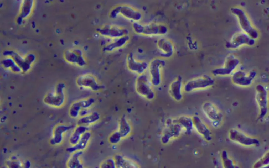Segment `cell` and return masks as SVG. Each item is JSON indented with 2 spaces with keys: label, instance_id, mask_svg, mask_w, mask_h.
Instances as JSON below:
<instances>
[{
  "label": "cell",
  "instance_id": "cell-1",
  "mask_svg": "<svg viewBox=\"0 0 269 168\" xmlns=\"http://www.w3.org/2000/svg\"><path fill=\"white\" fill-rule=\"evenodd\" d=\"M110 15L113 18L120 16L133 22H138L142 18L141 12L130 5L122 4L117 5L112 10Z\"/></svg>",
  "mask_w": 269,
  "mask_h": 168
},
{
  "label": "cell",
  "instance_id": "cell-2",
  "mask_svg": "<svg viewBox=\"0 0 269 168\" xmlns=\"http://www.w3.org/2000/svg\"><path fill=\"white\" fill-rule=\"evenodd\" d=\"M132 27L136 34L147 36L161 35L164 33V31L162 25L155 22L143 24L138 22H133Z\"/></svg>",
  "mask_w": 269,
  "mask_h": 168
},
{
  "label": "cell",
  "instance_id": "cell-3",
  "mask_svg": "<svg viewBox=\"0 0 269 168\" xmlns=\"http://www.w3.org/2000/svg\"><path fill=\"white\" fill-rule=\"evenodd\" d=\"M214 83V79L207 75H203L187 82L183 86V90L187 92L208 88Z\"/></svg>",
  "mask_w": 269,
  "mask_h": 168
},
{
  "label": "cell",
  "instance_id": "cell-4",
  "mask_svg": "<svg viewBox=\"0 0 269 168\" xmlns=\"http://www.w3.org/2000/svg\"><path fill=\"white\" fill-rule=\"evenodd\" d=\"M165 63L163 59L155 58L148 64V69L150 77V81L153 85L157 86L161 84L162 79V70Z\"/></svg>",
  "mask_w": 269,
  "mask_h": 168
},
{
  "label": "cell",
  "instance_id": "cell-5",
  "mask_svg": "<svg viewBox=\"0 0 269 168\" xmlns=\"http://www.w3.org/2000/svg\"><path fill=\"white\" fill-rule=\"evenodd\" d=\"M256 90L255 100L259 110V118L261 119L264 118L267 112V92L265 87L261 84L256 86Z\"/></svg>",
  "mask_w": 269,
  "mask_h": 168
},
{
  "label": "cell",
  "instance_id": "cell-6",
  "mask_svg": "<svg viewBox=\"0 0 269 168\" xmlns=\"http://www.w3.org/2000/svg\"><path fill=\"white\" fill-rule=\"evenodd\" d=\"M229 137L231 141L244 146H258L260 144L259 140L235 128L230 130Z\"/></svg>",
  "mask_w": 269,
  "mask_h": 168
},
{
  "label": "cell",
  "instance_id": "cell-7",
  "mask_svg": "<svg viewBox=\"0 0 269 168\" xmlns=\"http://www.w3.org/2000/svg\"><path fill=\"white\" fill-rule=\"evenodd\" d=\"M76 83L81 88L89 89L94 92L100 91L103 88L96 78L89 74H83L79 76L77 78Z\"/></svg>",
  "mask_w": 269,
  "mask_h": 168
},
{
  "label": "cell",
  "instance_id": "cell-8",
  "mask_svg": "<svg viewBox=\"0 0 269 168\" xmlns=\"http://www.w3.org/2000/svg\"><path fill=\"white\" fill-rule=\"evenodd\" d=\"M256 75V72L255 71L246 73L239 70L232 74L231 81L232 83L236 86L243 87H247L252 84Z\"/></svg>",
  "mask_w": 269,
  "mask_h": 168
},
{
  "label": "cell",
  "instance_id": "cell-9",
  "mask_svg": "<svg viewBox=\"0 0 269 168\" xmlns=\"http://www.w3.org/2000/svg\"><path fill=\"white\" fill-rule=\"evenodd\" d=\"M150 83L146 75L143 74L139 75L136 83V89L137 92L147 97L153 98L155 94Z\"/></svg>",
  "mask_w": 269,
  "mask_h": 168
},
{
  "label": "cell",
  "instance_id": "cell-10",
  "mask_svg": "<svg viewBox=\"0 0 269 168\" xmlns=\"http://www.w3.org/2000/svg\"><path fill=\"white\" fill-rule=\"evenodd\" d=\"M126 65L129 70L139 75L143 74L148 69V64L145 61L137 60L133 53L130 52L126 56Z\"/></svg>",
  "mask_w": 269,
  "mask_h": 168
},
{
  "label": "cell",
  "instance_id": "cell-11",
  "mask_svg": "<svg viewBox=\"0 0 269 168\" xmlns=\"http://www.w3.org/2000/svg\"><path fill=\"white\" fill-rule=\"evenodd\" d=\"M94 99L89 98L80 99L73 103L71 105L69 111V116L76 118L79 117L80 111L82 109H89L94 104Z\"/></svg>",
  "mask_w": 269,
  "mask_h": 168
},
{
  "label": "cell",
  "instance_id": "cell-12",
  "mask_svg": "<svg viewBox=\"0 0 269 168\" xmlns=\"http://www.w3.org/2000/svg\"><path fill=\"white\" fill-rule=\"evenodd\" d=\"M203 110L207 117L215 122H220L222 118V115L217 107L210 102H204L202 106Z\"/></svg>",
  "mask_w": 269,
  "mask_h": 168
},
{
  "label": "cell",
  "instance_id": "cell-13",
  "mask_svg": "<svg viewBox=\"0 0 269 168\" xmlns=\"http://www.w3.org/2000/svg\"><path fill=\"white\" fill-rule=\"evenodd\" d=\"M183 89L182 77L178 76L170 83L169 87V92L173 98L179 101L183 98L182 90Z\"/></svg>",
  "mask_w": 269,
  "mask_h": 168
},
{
  "label": "cell",
  "instance_id": "cell-14",
  "mask_svg": "<svg viewBox=\"0 0 269 168\" xmlns=\"http://www.w3.org/2000/svg\"><path fill=\"white\" fill-rule=\"evenodd\" d=\"M105 34L107 37L116 39L122 36L128 35V30L122 26L116 25H110L107 26L105 29Z\"/></svg>",
  "mask_w": 269,
  "mask_h": 168
},
{
  "label": "cell",
  "instance_id": "cell-15",
  "mask_svg": "<svg viewBox=\"0 0 269 168\" xmlns=\"http://www.w3.org/2000/svg\"><path fill=\"white\" fill-rule=\"evenodd\" d=\"M91 136V133L89 130L86 132L83 135L76 144L68 147L66 149V151L68 153L71 154L77 151H83L87 148Z\"/></svg>",
  "mask_w": 269,
  "mask_h": 168
},
{
  "label": "cell",
  "instance_id": "cell-16",
  "mask_svg": "<svg viewBox=\"0 0 269 168\" xmlns=\"http://www.w3.org/2000/svg\"><path fill=\"white\" fill-rule=\"evenodd\" d=\"M239 62L236 60H232L226 62L221 68L214 69L212 71L213 75L215 76H226L233 74L238 66Z\"/></svg>",
  "mask_w": 269,
  "mask_h": 168
},
{
  "label": "cell",
  "instance_id": "cell-17",
  "mask_svg": "<svg viewBox=\"0 0 269 168\" xmlns=\"http://www.w3.org/2000/svg\"><path fill=\"white\" fill-rule=\"evenodd\" d=\"M89 130V128L87 126L77 125L69 138V142L71 146L76 144L83 135Z\"/></svg>",
  "mask_w": 269,
  "mask_h": 168
},
{
  "label": "cell",
  "instance_id": "cell-18",
  "mask_svg": "<svg viewBox=\"0 0 269 168\" xmlns=\"http://www.w3.org/2000/svg\"><path fill=\"white\" fill-rule=\"evenodd\" d=\"M100 117V114L97 112H91L85 116L80 117L77 122V125L87 126L98 122Z\"/></svg>",
  "mask_w": 269,
  "mask_h": 168
},
{
  "label": "cell",
  "instance_id": "cell-19",
  "mask_svg": "<svg viewBox=\"0 0 269 168\" xmlns=\"http://www.w3.org/2000/svg\"><path fill=\"white\" fill-rule=\"evenodd\" d=\"M83 153V151H79L71 154L68 160L66 166L69 168H83L84 165L80 160Z\"/></svg>",
  "mask_w": 269,
  "mask_h": 168
},
{
  "label": "cell",
  "instance_id": "cell-20",
  "mask_svg": "<svg viewBox=\"0 0 269 168\" xmlns=\"http://www.w3.org/2000/svg\"><path fill=\"white\" fill-rule=\"evenodd\" d=\"M130 40V37L128 35L117 39L106 46L105 50L111 52L121 48L128 43Z\"/></svg>",
  "mask_w": 269,
  "mask_h": 168
},
{
  "label": "cell",
  "instance_id": "cell-21",
  "mask_svg": "<svg viewBox=\"0 0 269 168\" xmlns=\"http://www.w3.org/2000/svg\"><path fill=\"white\" fill-rule=\"evenodd\" d=\"M72 128L71 125L61 124L57 126L55 130V142L59 144L63 141L64 134Z\"/></svg>",
  "mask_w": 269,
  "mask_h": 168
},
{
  "label": "cell",
  "instance_id": "cell-22",
  "mask_svg": "<svg viewBox=\"0 0 269 168\" xmlns=\"http://www.w3.org/2000/svg\"><path fill=\"white\" fill-rule=\"evenodd\" d=\"M192 120L193 125L199 132L204 134L210 135L209 128L199 117L194 116Z\"/></svg>",
  "mask_w": 269,
  "mask_h": 168
},
{
  "label": "cell",
  "instance_id": "cell-23",
  "mask_svg": "<svg viewBox=\"0 0 269 168\" xmlns=\"http://www.w3.org/2000/svg\"><path fill=\"white\" fill-rule=\"evenodd\" d=\"M157 45L158 49L164 54H168L172 52V44L166 40L163 39H159L157 42Z\"/></svg>",
  "mask_w": 269,
  "mask_h": 168
},
{
  "label": "cell",
  "instance_id": "cell-24",
  "mask_svg": "<svg viewBox=\"0 0 269 168\" xmlns=\"http://www.w3.org/2000/svg\"><path fill=\"white\" fill-rule=\"evenodd\" d=\"M222 158L223 164L225 168H233L234 165L233 161L228 157L225 151H223L222 154Z\"/></svg>",
  "mask_w": 269,
  "mask_h": 168
},
{
  "label": "cell",
  "instance_id": "cell-25",
  "mask_svg": "<svg viewBox=\"0 0 269 168\" xmlns=\"http://www.w3.org/2000/svg\"><path fill=\"white\" fill-rule=\"evenodd\" d=\"M269 163V153H266L254 165V167L258 168L267 165Z\"/></svg>",
  "mask_w": 269,
  "mask_h": 168
},
{
  "label": "cell",
  "instance_id": "cell-26",
  "mask_svg": "<svg viewBox=\"0 0 269 168\" xmlns=\"http://www.w3.org/2000/svg\"><path fill=\"white\" fill-rule=\"evenodd\" d=\"M114 160L111 158L106 159L100 164V167L101 168L113 167L114 165Z\"/></svg>",
  "mask_w": 269,
  "mask_h": 168
},
{
  "label": "cell",
  "instance_id": "cell-27",
  "mask_svg": "<svg viewBox=\"0 0 269 168\" xmlns=\"http://www.w3.org/2000/svg\"><path fill=\"white\" fill-rule=\"evenodd\" d=\"M90 113L89 109H82L80 112L79 117H80L85 116Z\"/></svg>",
  "mask_w": 269,
  "mask_h": 168
}]
</instances>
